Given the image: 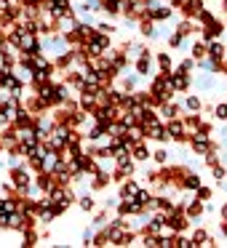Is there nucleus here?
<instances>
[{
    "label": "nucleus",
    "mask_w": 227,
    "mask_h": 248,
    "mask_svg": "<svg viewBox=\"0 0 227 248\" xmlns=\"http://www.w3.org/2000/svg\"><path fill=\"white\" fill-rule=\"evenodd\" d=\"M187 139H190V150H193L195 155H203L206 150L214 147V141H211V125L209 123H200L198 128L187 136Z\"/></svg>",
    "instance_id": "f257e3e1"
},
{
    "label": "nucleus",
    "mask_w": 227,
    "mask_h": 248,
    "mask_svg": "<svg viewBox=\"0 0 227 248\" xmlns=\"http://www.w3.org/2000/svg\"><path fill=\"white\" fill-rule=\"evenodd\" d=\"M107 48H110V35L94 32L88 40H83V51H86L88 56H102Z\"/></svg>",
    "instance_id": "f03ea898"
},
{
    "label": "nucleus",
    "mask_w": 227,
    "mask_h": 248,
    "mask_svg": "<svg viewBox=\"0 0 227 248\" xmlns=\"http://www.w3.org/2000/svg\"><path fill=\"white\" fill-rule=\"evenodd\" d=\"M166 83H168V88H171L174 93H184L190 86H193V80H190L187 72H179V70H177V72L168 70V72H166Z\"/></svg>",
    "instance_id": "7ed1b4c3"
},
{
    "label": "nucleus",
    "mask_w": 227,
    "mask_h": 248,
    "mask_svg": "<svg viewBox=\"0 0 227 248\" xmlns=\"http://www.w3.org/2000/svg\"><path fill=\"white\" fill-rule=\"evenodd\" d=\"M142 125H145V139H150V141H168L166 125H163L161 118L150 120V123H142Z\"/></svg>",
    "instance_id": "20e7f679"
},
{
    "label": "nucleus",
    "mask_w": 227,
    "mask_h": 248,
    "mask_svg": "<svg viewBox=\"0 0 227 248\" xmlns=\"http://www.w3.org/2000/svg\"><path fill=\"white\" fill-rule=\"evenodd\" d=\"M30 182H32V173H30V168H27V166L11 168V184H14V189H16L19 195H22L24 189L30 187Z\"/></svg>",
    "instance_id": "39448f33"
},
{
    "label": "nucleus",
    "mask_w": 227,
    "mask_h": 248,
    "mask_svg": "<svg viewBox=\"0 0 227 248\" xmlns=\"http://www.w3.org/2000/svg\"><path fill=\"white\" fill-rule=\"evenodd\" d=\"M166 134H168V139H174V141H184L187 139V128H184V120H182V115L179 118H171V120H166Z\"/></svg>",
    "instance_id": "423d86ee"
},
{
    "label": "nucleus",
    "mask_w": 227,
    "mask_h": 248,
    "mask_svg": "<svg viewBox=\"0 0 227 248\" xmlns=\"http://www.w3.org/2000/svg\"><path fill=\"white\" fill-rule=\"evenodd\" d=\"M46 11L51 14L54 19H65V16H70V14H75L72 11V3L70 0H51L49 6H43Z\"/></svg>",
    "instance_id": "0eeeda50"
},
{
    "label": "nucleus",
    "mask_w": 227,
    "mask_h": 248,
    "mask_svg": "<svg viewBox=\"0 0 227 248\" xmlns=\"http://www.w3.org/2000/svg\"><path fill=\"white\" fill-rule=\"evenodd\" d=\"M115 208H118V216H123V219L126 216H139L142 211H145L139 203H136V198H120Z\"/></svg>",
    "instance_id": "6e6552de"
},
{
    "label": "nucleus",
    "mask_w": 227,
    "mask_h": 248,
    "mask_svg": "<svg viewBox=\"0 0 227 248\" xmlns=\"http://www.w3.org/2000/svg\"><path fill=\"white\" fill-rule=\"evenodd\" d=\"M177 187H179V189H184V192H195V189L200 187V176H198L195 171H187V168H184V173L179 176Z\"/></svg>",
    "instance_id": "1a4fd4ad"
},
{
    "label": "nucleus",
    "mask_w": 227,
    "mask_h": 248,
    "mask_svg": "<svg viewBox=\"0 0 227 248\" xmlns=\"http://www.w3.org/2000/svg\"><path fill=\"white\" fill-rule=\"evenodd\" d=\"M32 120H35V115L30 112L27 107H22V104H19V107H16V112H14L11 125H16V128H27V125H32Z\"/></svg>",
    "instance_id": "9d476101"
},
{
    "label": "nucleus",
    "mask_w": 227,
    "mask_h": 248,
    "mask_svg": "<svg viewBox=\"0 0 227 248\" xmlns=\"http://www.w3.org/2000/svg\"><path fill=\"white\" fill-rule=\"evenodd\" d=\"M171 14H174V8L166 3V6L150 8V11H147V19H150V22H166V19H171Z\"/></svg>",
    "instance_id": "9b49d317"
},
{
    "label": "nucleus",
    "mask_w": 227,
    "mask_h": 248,
    "mask_svg": "<svg viewBox=\"0 0 227 248\" xmlns=\"http://www.w3.org/2000/svg\"><path fill=\"white\" fill-rule=\"evenodd\" d=\"M225 32V27H222V22H209L203 24V43H209V40H219V35Z\"/></svg>",
    "instance_id": "f8f14e48"
},
{
    "label": "nucleus",
    "mask_w": 227,
    "mask_h": 248,
    "mask_svg": "<svg viewBox=\"0 0 227 248\" xmlns=\"http://www.w3.org/2000/svg\"><path fill=\"white\" fill-rule=\"evenodd\" d=\"M139 189H142V184L136 182V179H123V182H120V189H118V198H134Z\"/></svg>",
    "instance_id": "ddd939ff"
},
{
    "label": "nucleus",
    "mask_w": 227,
    "mask_h": 248,
    "mask_svg": "<svg viewBox=\"0 0 227 248\" xmlns=\"http://www.w3.org/2000/svg\"><path fill=\"white\" fill-rule=\"evenodd\" d=\"M206 54H209L211 59H216V62L227 59V48L219 43V40H209V43H206Z\"/></svg>",
    "instance_id": "4468645a"
},
{
    "label": "nucleus",
    "mask_w": 227,
    "mask_h": 248,
    "mask_svg": "<svg viewBox=\"0 0 227 248\" xmlns=\"http://www.w3.org/2000/svg\"><path fill=\"white\" fill-rule=\"evenodd\" d=\"M78 102H81V109H86V112H94V109L99 107V104H97V93H94V91H81V99H78Z\"/></svg>",
    "instance_id": "2eb2a0df"
},
{
    "label": "nucleus",
    "mask_w": 227,
    "mask_h": 248,
    "mask_svg": "<svg viewBox=\"0 0 227 248\" xmlns=\"http://www.w3.org/2000/svg\"><path fill=\"white\" fill-rule=\"evenodd\" d=\"M179 8L184 11V19H193L195 14H198L200 8H206V6H203V0H184V3H182Z\"/></svg>",
    "instance_id": "dca6fc26"
},
{
    "label": "nucleus",
    "mask_w": 227,
    "mask_h": 248,
    "mask_svg": "<svg viewBox=\"0 0 227 248\" xmlns=\"http://www.w3.org/2000/svg\"><path fill=\"white\" fill-rule=\"evenodd\" d=\"M158 109H161V115H163L166 120H171V118H179V112H182V107H179V104H174L171 99H168V102H163Z\"/></svg>",
    "instance_id": "f3484780"
},
{
    "label": "nucleus",
    "mask_w": 227,
    "mask_h": 248,
    "mask_svg": "<svg viewBox=\"0 0 227 248\" xmlns=\"http://www.w3.org/2000/svg\"><path fill=\"white\" fill-rule=\"evenodd\" d=\"M200 214H203V200L195 198V200H190V203L184 205V216H187L190 221H193L195 216H200Z\"/></svg>",
    "instance_id": "a211bd4d"
},
{
    "label": "nucleus",
    "mask_w": 227,
    "mask_h": 248,
    "mask_svg": "<svg viewBox=\"0 0 227 248\" xmlns=\"http://www.w3.org/2000/svg\"><path fill=\"white\" fill-rule=\"evenodd\" d=\"M190 240H193V248L195 246H214V240H211V235L206 230H195L193 235H190Z\"/></svg>",
    "instance_id": "6ab92c4d"
},
{
    "label": "nucleus",
    "mask_w": 227,
    "mask_h": 248,
    "mask_svg": "<svg viewBox=\"0 0 227 248\" xmlns=\"http://www.w3.org/2000/svg\"><path fill=\"white\" fill-rule=\"evenodd\" d=\"M131 157H134V160H150V150H147L145 141H136V144H131Z\"/></svg>",
    "instance_id": "aec40b11"
},
{
    "label": "nucleus",
    "mask_w": 227,
    "mask_h": 248,
    "mask_svg": "<svg viewBox=\"0 0 227 248\" xmlns=\"http://www.w3.org/2000/svg\"><path fill=\"white\" fill-rule=\"evenodd\" d=\"M0 211H6V214H14V211H19V198H11V195L0 198Z\"/></svg>",
    "instance_id": "412c9836"
},
{
    "label": "nucleus",
    "mask_w": 227,
    "mask_h": 248,
    "mask_svg": "<svg viewBox=\"0 0 227 248\" xmlns=\"http://www.w3.org/2000/svg\"><path fill=\"white\" fill-rule=\"evenodd\" d=\"M75 32L81 35V40H88L94 32H97V27H94L91 22H78V27H75Z\"/></svg>",
    "instance_id": "4be33fe9"
},
{
    "label": "nucleus",
    "mask_w": 227,
    "mask_h": 248,
    "mask_svg": "<svg viewBox=\"0 0 227 248\" xmlns=\"http://www.w3.org/2000/svg\"><path fill=\"white\" fill-rule=\"evenodd\" d=\"M152 56H139V59H136V72H139V75H152Z\"/></svg>",
    "instance_id": "5701e85b"
},
{
    "label": "nucleus",
    "mask_w": 227,
    "mask_h": 248,
    "mask_svg": "<svg viewBox=\"0 0 227 248\" xmlns=\"http://www.w3.org/2000/svg\"><path fill=\"white\" fill-rule=\"evenodd\" d=\"M198 64H200V70L211 72V75H216V72H219V62L211 59V56H209V59H206V56H203V59H198Z\"/></svg>",
    "instance_id": "b1692460"
},
{
    "label": "nucleus",
    "mask_w": 227,
    "mask_h": 248,
    "mask_svg": "<svg viewBox=\"0 0 227 248\" xmlns=\"http://www.w3.org/2000/svg\"><path fill=\"white\" fill-rule=\"evenodd\" d=\"M193 22H195V24H200V27H203V24L214 22V14H211L209 8H200V11H198V14H195V16H193Z\"/></svg>",
    "instance_id": "393cba45"
},
{
    "label": "nucleus",
    "mask_w": 227,
    "mask_h": 248,
    "mask_svg": "<svg viewBox=\"0 0 227 248\" xmlns=\"http://www.w3.org/2000/svg\"><path fill=\"white\" fill-rule=\"evenodd\" d=\"M184 109H187V112H200V109H203V102H200L198 96H193V93H190V96L184 99Z\"/></svg>",
    "instance_id": "a878e982"
},
{
    "label": "nucleus",
    "mask_w": 227,
    "mask_h": 248,
    "mask_svg": "<svg viewBox=\"0 0 227 248\" xmlns=\"http://www.w3.org/2000/svg\"><path fill=\"white\" fill-rule=\"evenodd\" d=\"M78 205H81V211H86V214H88V211H94V205H97V203H94L91 192H83L81 198H78Z\"/></svg>",
    "instance_id": "bb28decb"
},
{
    "label": "nucleus",
    "mask_w": 227,
    "mask_h": 248,
    "mask_svg": "<svg viewBox=\"0 0 227 248\" xmlns=\"http://www.w3.org/2000/svg\"><path fill=\"white\" fill-rule=\"evenodd\" d=\"M155 62H158V67H161V72H168V70H171V56H168L166 51L155 54Z\"/></svg>",
    "instance_id": "cd10ccee"
},
{
    "label": "nucleus",
    "mask_w": 227,
    "mask_h": 248,
    "mask_svg": "<svg viewBox=\"0 0 227 248\" xmlns=\"http://www.w3.org/2000/svg\"><path fill=\"white\" fill-rule=\"evenodd\" d=\"M139 86V75H126L123 78V91H136Z\"/></svg>",
    "instance_id": "c85d7f7f"
},
{
    "label": "nucleus",
    "mask_w": 227,
    "mask_h": 248,
    "mask_svg": "<svg viewBox=\"0 0 227 248\" xmlns=\"http://www.w3.org/2000/svg\"><path fill=\"white\" fill-rule=\"evenodd\" d=\"M168 46H171V48H182V46H184V35H179L177 30H174V32L168 35Z\"/></svg>",
    "instance_id": "c756f323"
},
{
    "label": "nucleus",
    "mask_w": 227,
    "mask_h": 248,
    "mask_svg": "<svg viewBox=\"0 0 227 248\" xmlns=\"http://www.w3.org/2000/svg\"><path fill=\"white\" fill-rule=\"evenodd\" d=\"M193 30H195V22H193V19H184V22H182V24H179V27H177V32L187 38V35L193 32Z\"/></svg>",
    "instance_id": "7c9ffc66"
},
{
    "label": "nucleus",
    "mask_w": 227,
    "mask_h": 248,
    "mask_svg": "<svg viewBox=\"0 0 227 248\" xmlns=\"http://www.w3.org/2000/svg\"><path fill=\"white\" fill-rule=\"evenodd\" d=\"M211 112L216 115V120H227V102L216 104V107H211Z\"/></svg>",
    "instance_id": "2f4dec72"
},
{
    "label": "nucleus",
    "mask_w": 227,
    "mask_h": 248,
    "mask_svg": "<svg viewBox=\"0 0 227 248\" xmlns=\"http://www.w3.org/2000/svg\"><path fill=\"white\" fill-rule=\"evenodd\" d=\"M190 51H193V59L195 62L203 59V56H206V43H193V48H190Z\"/></svg>",
    "instance_id": "473e14b6"
},
{
    "label": "nucleus",
    "mask_w": 227,
    "mask_h": 248,
    "mask_svg": "<svg viewBox=\"0 0 227 248\" xmlns=\"http://www.w3.org/2000/svg\"><path fill=\"white\" fill-rule=\"evenodd\" d=\"M35 243H38V235H35V232H32V227H27V230H24V243H22V246H35Z\"/></svg>",
    "instance_id": "72a5a7b5"
},
{
    "label": "nucleus",
    "mask_w": 227,
    "mask_h": 248,
    "mask_svg": "<svg viewBox=\"0 0 227 248\" xmlns=\"http://www.w3.org/2000/svg\"><path fill=\"white\" fill-rule=\"evenodd\" d=\"M203 155H206V166H209V168L219 163V157H216V150H214V147H211V150H206Z\"/></svg>",
    "instance_id": "f704fd0d"
},
{
    "label": "nucleus",
    "mask_w": 227,
    "mask_h": 248,
    "mask_svg": "<svg viewBox=\"0 0 227 248\" xmlns=\"http://www.w3.org/2000/svg\"><path fill=\"white\" fill-rule=\"evenodd\" d=\"M195 86H198V88H211V72H206V75L195 78Z\"/></svg>",
    "instance_id": "c9c22d12"
},
{
    "label": "nucleus",
    "mask_w": 227,
    "mask_h": 248,
    "mask_svg": "<svg viewBox=\"0 0 227 248\" xmlns=\"http://www.w3.org/2000/svg\"><path fill=\"white\" fill-rule=\"evenodd\" d=\"M150 157L158 163V166H166V163H168V152H166V150H158L155 155H150Z\"/></svg>",
    "instance_id": "e433bc0d"
},
{
    "label": "nucleus",
    "mask_w": 227,
    "mask_h": 248,
    "mask_svg": "<svg viewBox=\"0 0 227 248\" xmlns=\"http://www.w3.org/2000/svg\"><path fill=\"white\" fill-rule=\"evenodd\" d=\"M211 173H214V179H216V182H222V179L227 176L225 166H219V163H216V166H211Z\"/></svg>",
    "instance_id": "4c0bfd02"
},
{
    "label": "nucleus",
    "mask_w": 227,
    "mask_h": 248,
    "mask_svg": "<svg viewBox=\"0 0 227 248\" xmlns=\"http://www.w3.org/2000/svg\"><path fill=\"white\" fill-rule=\"evenodd\" d=\"M195 198H198V200H211V189H209V187H203V184H200V187L195 189Z\"/></svg>",
    "instance_id": "58836bf2"
},
{
    "label": "nucleus",
    "mask_w": 227,
    "mask_h": 248,
    "mask_svg": "<svg viewBox=\"0 0 227 248\" xmlns=\"http://www.w3.org/2000/svg\"><path fill=\"white\" fill-rule=\"evenodd\" d=\"M97 32H102V35H113V32H115V24L102 22V24H97Z\"/></svg>",
    "instance_id": "ea45409f"
},
{
    "label": "nucleus",
    "mask_w": 227,
    "mask_h": 248,
    "mask_svg": "<svg viewBox=\"0 0 227 248\" xmlns=\"http://www.w3.org/2000/svg\"><path fill=\"white\" fill-rule=\"evenodd\" d=\"M193 67H195V59H184L182 64L177 67V70H179V72H187V75H190V70H193Z\"/></svg>",
    "instance_id": "a19ab883"
},
{
    "label": "nucleus",
    "mask_w": 227,
    "mask_h": 248,
    "mask_svg": "<svg viewBox=\"0 0 227 248\" xmlns=\"http://www.w3.org/2000/svg\"><path fill=\"white\" fill-rule=\"evenodd\" d=\"M94 235H97V230H94V227H91V230H83V243H86V246H91Z\"/></svg>",
    "instance_id": "79ce46f5"
},
{
    "label": "nucleus",
    "mask_w": 227,
    "mask_h": 248,
    "mask_svg": "<svg viewBox=\"0 0 227 248\" xmlns=\"http://www.w3.org/2000/svg\"><path fill=\"white\" fill-rule=\"evenodd\" d=\"M104 224H107V214H99L97 219H94V230H102Z\"/></svg>",
    "instance_id": "37998d69"
},
{
    "label": "nucleus",
    "mask_w": 227,
    "mask_h": 248,
    "mask_svg": "<svg viewBox=\"0 0 227 248\" xmlns=\"http://www.w3.org/2000/svg\"><path fill=\"white\" fill-rule=\"evenodd\" d=\"M0 192H3V195H11V192H14V184H0Z\"/></svg>",
    "instance_id": "c03bdc74"
},
{
    "label": "nucleus",
    "mask_w": 227,
    "mask_h": 248,
    "mask_svg": "<svg viewBox=\"0 0 227 248\" xmlns=\"http://www.w3.org/2000/svg\"><path fill=\"white\" fill-rule=\"evenodd\" d=\"M222 235H225V237H227V219H225V221H222Z\"/></svg>",
    "instance_id": "a18cd8bd"
},
{
    "label": "nucleus",
    "mask_w": 227,
    "mask_h": 248,
    "mask_svg": "<svg viewBox=\"0 0 227 248\" xmlns=\"http://www.w3.org/2000/svg\"><path fill=\"white\" fill-rule=\"evenodd\" d=\"M222 219H227V205H225V208H222Z\"/></svg>",
    "instance_id": "49530a36"
}]
</instances>
